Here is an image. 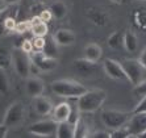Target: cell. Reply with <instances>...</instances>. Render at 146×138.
<instances>
[{"mask_svg": "<svg viewBox=\"0 0 146 138\" xmlns=\"http://www.w3.org/2000/svg\"><path fill=\"white\" fill-rule=\"evenodd\" d=\"M50 12L53 15L55 20H62L67 16V5H66L63 1H54V3L50 5Z\"/></svg>", "mask_w": 146, "mask_h": 138, "instance_id": "21", "label": "cell"}, {"mask_svg": "<svg viewBox=\"0 0 146 138\" xmlns=\"http://www.w3.org/2000/svg\"><path fill=\"white\" fill-rule=\"evenodd\" d=\"M38 1H41V0H32V3H38Z\"/></svg>", "mask_w": 146, "mask_h": 138, "instance_id": "42", "label": "cell"}, {"mask_svg": "<svg viewBox=\"0 0 146 138\" xmlns=\"http://www.w3.org/2000/svg\"><path fill=\"white\" fill-rule=\"evenodd\" d=\"M12 13H17V4L7 5L4 9L0 11V36H4L5 33H8L5 29V19Z\"/></svg>", "mask_w": 146, "mask_h": 138, "instance_id": "22", "label": "cell"}, {"mask_svg": "<svg viewBox=\"0 0 146 138\" xmlns=\"http://www.w3.org/2000/svg\"><path fill=\"white\" fill-rule=\"evenodd\" d=\"M9 79H8L5 70L0 68V95H7L9 92Z\"/></svg>", "mask_w": 146, "mask_h": 138, "instance_id": "27", "label": "cell"}, {"mask_svg": "<svg viewBox=\"0 0 146 138\" xmlns=\"http://www.w3.org/2000/svg\"><path fill=\"white\" fill-rule=\"evenodd\" d=\"M31 57V61L32 63H34L40 68L42 72H50V71L55 70L58 66V59L57 58H51V57H48L44 51H37L34 50L29 54Z\"/></svg>", "mask_w": 146, "mask_h": 138, "instance_id": "7", "label": "cell"}, {"mask_svg": "<svg viewBox=\"0 0 146 138\" xmlns=\"http://www.w3.org/2000/svg\"><path fill=\"white\" fill-rule=\"evenodd\" d=\"M31 57L29 54L25 53L23 49L20 47H15L12 50V66H13L15 71L17 72V75L21 78H25L27 79L28 76H31Z\"/></svg>", "mask_w": 146, "mask_h": 138, "instance_id": "3", "label": "cell"}, {"mask_svg": "<svg viewBox=\"0 0 146 138\" xmlns=\"http://www.w3.org/2000/svg\"><path fill=\"white\" fill-rule=\"evenodd\" d=\"M132 113L128 112L117 111V109H106L102 112V121L109 129H117L121 128L128 122V120L130 118Z\"/></svg>", "mask_w": 146, "mask_h": 138, "instance_id": "5", "label": "cell"}, {"mask_svg": "<svg viewBox=\"0 0 146 138\" xmlns=\"http://www.w3.org/2000/svg\"><path fill=\"white\" fill-rule=\"evenodd\" d=\"M107 100V92L104 90H87L83 95L78 98V108L80 113H92L102 108L104 101Z\"/></svg>", "mask_w": 146, "mask_h": 138, "instance_id": "1", "label": "cell"}, {"mask_svg": "<svg viewBox=\"0 0 146 138\" xmlns=\"http://www.w3.org/2000/svg\"><path fill=\"white\" fill-rule=\"evenodd\" d=\"M138 47V38L133 32L128 31L124 33V49L128 53H134Z\"/></svg>", "mask_w": 146, "mask_h": 138, "instance_id": "20", "label": "cell"}, {"mask_svg": "<svg viewBox=\"0 0 146 138\" xmlns=\"http://www.w3.org/2000/svg\"><path fill=\"white\" fill-rule=\"evenodd\" d=\"M51 91L54 92L57 96L61 98H79L80 95H83L87 88L84 86L79 83L76 80H71V79H58L51 83Z\"/></svg>", "mask_w": 146, "mask_h": 138, "instance_id": "2", "label": "cell"}, {"mask_svg": "<svg viewBox=\"0 0 146 138\" xmlns=\"http://www.w3.org/2000/svg\"><path fill=\"white\" fill-rule=\"evenodd\" d=\"M34 112L37 113L38 116H48L49 113L53 112V103L49 98L44 96V95H40L37 98H34Z\"/></svg>", "mask_w": 146, "mask_h": 138, "instance_id": "14", "label": "cell"}, {"mask_svg": "<svg viewBox=\"0 0 146 138\" xmlns=\"http://www.w3.org/2000/svg\"><path fill=\"white\" fill-rule=\"evenodd\" d=\"M25 105L23 101H15L8 107L5 115H4L3 124L7 125L8 128H16L21 125L25 120Z\"/></svg>", "mask_w": 146, "mask_h": 138, "instance_id": "4", "label": "cell"}, {"mask_svg": "<svg viewBox=\"0 0 146 138\" xmlns=\"http://www.w3.org/2000/svg\"><path fill=\"white\" fill-rule=\"evenodd\" d=\"M111 1H112V3H116V4H121L124 0H111Z\"/></svg>", "mask_w": 146, "mask_h": 138, "instance_id": "40", "label": "cell"}, {"mask_svg": "<svg viewBox=\"0 0 146 138\" xmlns=\"http://www.w3.org/2000/svg\"><path fill=\"white\" fill-rule=\"evenodd\" d=\"M138 62L141 63V66H142V67L146 70V47L143 49L142 51H141V54H139V57H138Z\"/></svg>", "mask_w": 146, "mask_h": 138, "instance_id": "36", "label": "cell"}, {"mask_svg": "<svg viewBox=\"0 0 146 138\" xmlns=\"http://www.w3.org/2000/svg\"><path fill=\"white\" fill-rule=\"evenodd\" d=\"M12 66V51L7 47H0V68L8 70Z\"/></svg>", "mask_w": 146, "mask_h": 138, "instance_id": "24", "label": "cell"}, {"mask_svg": "<svg viewBox=\"0 0 146 138\" xmlns=\"http://www.w3.org/2000/svg\"><path fill=\"white\" fill-rule=\"evenodd\" d=\"M70 112H71V105L67 103H59L53 108V118L57 122L67 121Z\"/></svg>", "mask_w": 146, "mask_h": 138, "instance_id": "17", "label": "cell"}, {"mask_svg": "<svg viewBox=\"0 0 146 138\" xmlns=\"http://www.w3.org/2000/svg\"><path fill=\"white\" fill-rule=\"evenodd\" d=\"M104 71H106V74L108 75L111 79H113V80H119V82L128 80V76H126L125 71H124L122 63L115 61V59L107 58L106 61H104Z\"/></svg>", "mask_w": 146, "mask_h": 138, "instance_id": "9", "label": "cell"}, {"mask_svg": "<svg viewBox=\"0 0 146 138\" xmlns=\"http://www.w3.org/2000/svg\"><path fill=\"white\" fill-rule=\"evenodd\" d=\"M86 17L90 23H92L96 27H106L109 21V15L107 12H104L100 8L96 7H91L87 8L86 11Z\"/></svg>", "mask_w": 146, "mask_h": 138, "instance_id": "12", "label": "cell"}, {"mask_svg": "<svg viewBox=\"0 0 146 138\" xmlns=\"http://www.w3.org/2000/svg\"><path fill=\"white\" fill-rule=\"evenodd\" d=\"M44 51L48 57H51V58H58V44L54 41V38L51 37L50 40L46 41V44L44 46Z\"/></svg>", "mask_w": 146, "mask_h": 138, "instance_id": "26", "label": "cell"}, {"mask_svg": "<svg viewBox=\"0 0 146 138\" xmlns=\"http://www.w3.org/2000/svg\"><path fill=\"white\" fill-rule=\"evenodd\" d=\"M72 68L80 76L90 78L92 75H95L96 68H98V63L88 61V59H86L83 57V58H79V59H75L74 63H72Z\"/></svg>", "mask_w": 146, "mask_h": 138, "instance_id": "11", "label": "cell"}, {"mask_svg": "<svg viewBox=\"0 0 146 138\" xmlns=\"http://www.w3.org/2000/svg\"><path fill=\"white\" fill-rule=\"evenodd\" d=\"M83 51H84L86 59H88V61H91V62H95V63H98V62L100 61V58H102V55H103L102 47L99 46L98 44H94V42L86 45Z\"/></svg>", "mask_w": 146, "mask_h": 138, "instance_id": "18", "label": "cell"}, {"mask_svg": "<svg viewBox=\"0 0 146 138\" xmlns=\"http://www.w3.org/2000/svg\"><path fill=\"white\" fill-rule=\"evenodd\" d=\"M125 126L129 129L132 135H139L143 131H146V112H138V113H133Z\"/></svg>", "mask_w": 146, "mask_h": 138, "instance_id": "10", "label": "cell"}, {"mask_svg": "<svg viewBox=\"0 0 146 138\" xmlns=\"http://www.w3.org/2000/svg\"><path fill=\"white\" fill-rule=\"evenodd\" d=\"M20 49H23V50H24L25 53H28V54H31L32 51H34L32 40H24V42H23V45H21Z\"/></svg>", "mask_w": 146, "mask_h": 138, "instance_id": "34", "label": "cell"}, {"mask_svg": "<svg viewBox=\"0 0 146 138\" xmlns=\"http://www.w3.org/2000/svg\"><path fill=\"white\" fill-rule=\"evenodd\" d=\"M7 7V4L4 3V0H0V11L1 9H4V8Z\"/></svg>", "mask_w": 146, "mask_h": 138, "instance_id": "39", "label": "cell"}, {"mask_svg": "<svg viewBox=\"0 0 146 138\" xmlns=\"http://www.w3.org/2000/svg\"><path fill=\"white\" fill-rule=\"evenodd\" d=\"M138 112H146V96L141 98L139 103L134 107V109H133L132 113H138Z\"/></svg>", "mask_w": 146, "mask_h": 138, "instance_id": "32", "label": "cell"}, {"mask_svg": "<svg viewBox=\"0 0 146 138\" xmlns=\"http://www.w3.org/2000/svg\"><path fill=\"white\" fill-rule=\"evenodd\" d=\"M122 67L128 76V80L133 86H136L143 79V67L141 66L138 59H125L122 62Z\"/></svg>", "mask_w": 146, "mask_h": 138, "instance_id": "8", "label": "cell"}, {"mask_svg": "<svg viewBox=\"0 0 146 138\" xmlns=\"http://www.w3.org/2000/svg\"><path fill=\"white\" fill-rule=\"evenodd\" d=\"M74 130H75V125L70 124L68 121L58 122L55 137L57 138H74Z\"/></svg>", "mask_w": 146, "mask_h": 138, "instance_id": "19", "label": "cell"}, {"mask_svg": "<svg viewBox=\"0 0 146 138\" xmlns=\"http://www.w3.org/2000/svg\"><path fill=\"white\" fill-rule=\"evenodd\" d=\"M32 44H33V49L37 51H41L44 50V46L46 44V40L45 37H34L33 41H32Z\"/></svg>", "mask_w": 146, "mask_h": 138, "instance_id": "31", "label": "cell"}, {"mask_svg": "<svg viewBox=\"0 0 146 138\" xmlns=\"http://www.w3.org/2000/svg\"><path fill=\"white\" fill-rule=\"evenodd\" d=\"M58 122L53 120H42L32 124L28 128V133L32 135H37V137H55L57 134Z\"/></svg>", "mask_w": 146, "mask_h": 138, "instance_id": "6", "label": "cell"}, {"mask_svg": "<svg viewBox=\"0 0 146 138\" xmlns=\"http://www.w3.org/2000/svg\"><path fill=\"white\" fill-rule=\"evenodd\" d=\"M58 46H71L75 44V33L70 29H58L53 36Z\"/></svg>", "mask_w": 146, "mask_h": 138, "instance_id": "15", "label": "cell"}, {"mask_svg": "<svg viewBox=\"0 0 146 138\" xmlns=\"http://www.w3.org/2000/svg\"><path fill=\"white\" fill-rule=\"evenodd\" d=\"M20 1V0H4V3L7 4V5H13V4H17Z\"/></svg>", "mask_w": 146, "mask_h": 138, "instance_id": "38", "label": "cell"}, {"mask_svg": "<svg viewBox=\"0 0 146 138\" xmlns=\"http://www.w3.org/2000/svg\"><path fill=\"white\" fill-rule=\"evenodd\" d=\"M25 91L31 98H37L40 95H44L45 83L38 76H28L25 83Z\"/></svg>", "mask_w": 146, "mask_h": 138, "instance_id": "13", "label": "cell"}, {"mask_svg": "<svg viewBox=\"0 0 146 138\" xmlns=\"http://www.w3.org/2000/svg\"><path fill=\"white\" fill-rule=\"evenodd\" d=\"M107 44L111 49L116 50V49H121L124 46V33L122 32H113L107 40Z\"/></svg>", "mask_w": 146, "mask_h": 138, "instance_id": "23", "label": "cell"}, {"mask_svg": "<svg viewBox=\"0 0 146 138\" xmlns=\"http://www.w3.org/2000/svg\"><path fill=\"white\" fill-rule=\"evenodd\" d=\"M40 17L45 21V23H49V21L53 20V15H51L50 9H44V11H41Z\"/></svg>", "mask_w": 146, "mask_h": 138, "instance_id": "35", "label": "cell"}, {"mask_svg": "<svg viewBox=\"0 0 146 138\" xmlns=\"http://www.w3.org/2000/svg\"><path fill=\"white\" fill-rule=\"evenodd\" d=\"M31 23H32V34L34 37H45L48 34L49 29H48V24L45 23L42 19L40 17V15H36L31 19Z\"/></svg>", "mask_w": 146, "mask_h": 138, "instance_id": "16", "label": "cell"}, {"mask_svg": "<svg viewBox=\"0 0 146 138\" xmlns=\"http://www.w3.org/2000/svg\"><path fill=\"white\" fill-rule=\"evenodd\" d=\"M139 137H142V138H146V131H143V133H142V134H141V135H139Z\"/></svg>", "mask_w": 146, "mask_h": 138, "instance_id": "41", "label": "cell"}, {"mask_svg": "<svg viewBox=\"0 0 146 138\" xmlns=\"http://www.w3.org/2000/svg\"><path fill=\"white\" fill-rule=\"evenodd\" d=\"M133 94H134V96H138V98L146 96V79H142L139 83H137V84L134 86Z\"/></svg>", "mask_w": 146, "mask_h": 138, "instance_id": "30", "label": "cell"}, {"mask_svg": "<svg viewBox=\"0 0 146 138\" xmlns=\"http://www.w3.org/2000/svg\"><path fill=\"white\" fill-rule=\"evenodd\" d=\"M88 135H90L88 126H87V124H86L82 118H79L78 122L75 124L74 137H76V138H84V137H88Z\"/></svg>", "mask_w": 146, "mask_h": 138, "instance_id": "25", "label": "cell"}, {"mask_svg": "<svg viewBox=\"0 0 146 138\" xmlns=\"http://www.w3.org/2000/svg\"><path fill=\"white\" fill-rule=\"evenodd\" d=\"M88 137H92V138H111V133L106 130H96L94 133H90Z\"/></svg>", "mask_w": 146, "mask_h": 138, "instance_id": "33", "label": "cell"}, {"mask_svg": "<svg viewBox=\"0 0 146 138\" xmlns=\"http://www.w3.org/2000/svg\"><path fill=\"white\" fill-rule=\"evenodd\" d=\"M32 29V23L31 20H24V21H20V23L16 24V28H15V31H16L17 34H25L27 32H31Z\"/></svg>", "mask_w": 146, "mask_h": 138, "instance_id": "28", "label": "cell"}, {"mask_svg": "<svg viewBox=\"0 0 146 138\" xmlns=\"http://www.w3.org/2000/svg\"><path fill=\"white\" fill-rule=\"evenodd\" d=\"M8 126L7 125H4L1 124L0 125V138H4V137H7V133H8Z\"/></svg>", "mask_w": 146, "mask_h": 138, "instance_id": "37", "label": "cell"}, {"mask_svg": "<svg viewBox=\"0 0 146 138\" xmlns=\"http://www.w3.org/2000/svg\"><path fill=\"white\" fill-rule=\"evenodd\" d=\"M130 131L129 129L126 128L125 125L121 126V128H117V129H113V133H111V138H128L130 137Z\"/></svg>", "mask_w": 146, "mask_h": 138, "instance_id": "29", "label": "cell"}]
</instances>
